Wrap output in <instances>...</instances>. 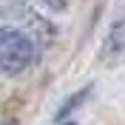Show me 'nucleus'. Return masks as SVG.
<instances>
[{
    "mask_svg": "<svg viewBox=\"0 0 125 125\" xmlns=\"http://www.w3.org/2000/svg\"><path fill=\"white\" fill-rule=\"evenodd\" d=\"M43 3H46L48 9H54V11H62V9H65V3H68V0H43Z\"/></svg>",
    "mask_w": 125,
    "mask_h": 125,
    "instance_id": "nucleus-5",
    "label": "nucleus"
},
{
    "mask_svg": "<svg viewBox=\"0 0 125 125\" xmlns=\"http://www.w3.org/2000/svg\"><path fill=\"white\" fill-rule=\"evenodd\" d=\"M88 94H91V88H85V91H80V94H74V97H68V100L62 102V108L57 111V119H65V117H68V111H74V105H80Z\"/></svg>",
    "mask_w": 125,
    "mask_h": 125,
    "instance_id": "nucleus-4",
    "label": "nucleus"
},
{
    "mask_svg": "<svg viewBox=\"0 0 125 125\" xmlns=\"http://www.w3.org/2000/svg\"><path fill=\"white\" fill-rule=\"evenodd\" d=\"M0 11H3V17H6V26L17 23V26H20V31L34 34L37 43H51L54 29H51L43 17L34 14V11L26 6V0H0ZM17 26H14V29H17Z\"/></svg>",
    "mask_w": 125,
    "mask_h": 125,
    "instance_id": "nucleus-2",
    "label": "nucleus"
},
{
    "mask_svg": "<svg viewBox=\"0 0 125 125\" xmlns=\"http://www.w3.org/2000/svg\"><path fill=\"white\" fill-rule=\"evenodd\" d=\"M37 57V46L26 31L14 29V26H3L0 29V65L9 77L23 74Z\"/></svg>",
    "mask_w": 125,
    "mask_h": 125,
    "instance_id": "nucleus-1",
    "label": "nucleus"
},
{
    "mask_svg": "<svg viewBox=\"0 0 125 125\" xmlns=\"http://www.w3.org/2000/svg\"><path fill=\"white\" fill-rule=\"evenodd\" d=\"M122 60H125V6L117 11V17L108 29V37L102 43V62L105 65H119Z\"/></svg>",
    "mask_w": 125,
    "mask_h": 125,
    "instance_id": "nucleus-3",
    "label": "nucleus"
},
{
    "mask_svg": "<svg viewBox=\"0 0 125 125\" xmlns=\"http://www.w3.org/2000/svg\"><path fill=\"white\" fill-rule=\"evenodd\" d=\"M65 125H74V122H65Z\"/></svg>",
    "mask_w": 125,
    "mask_h": 125,
    "instance_id": "nucleus-6",
    "label": "nucleus"
}]
</instances>
